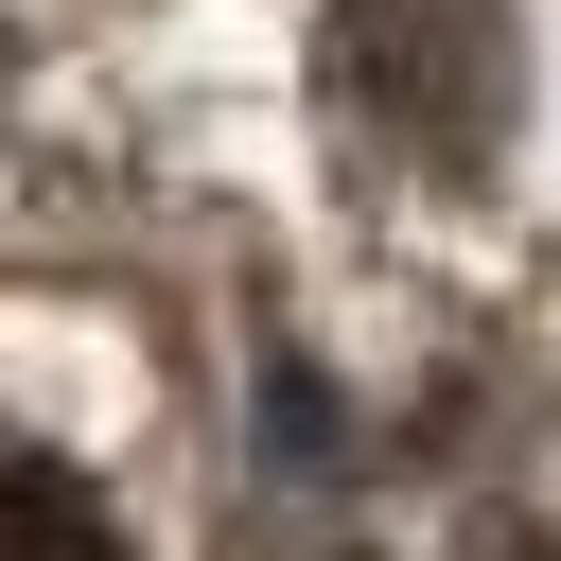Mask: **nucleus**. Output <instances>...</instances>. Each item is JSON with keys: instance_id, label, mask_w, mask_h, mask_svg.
<instances>
[{"instance_id": "f03ea898", "label": "nucleus", "mask_w": 561, "mask_h": 561, "mask_svg": "<svg viewBox=\"0 0 561 561\" xmlns=\"http://www.w3.org/2000/svg\"><path fill=\"white\" fill-rule=\"evenodd\" d=\"M0 561H123V526L70 456H0Z\"/></svg>"}, {"instance_id": "7ed1b4c3", "label": "nucleus", "mask_w": 561, "mask_h": 561, "mask_svg": "<svg viewBox=\"0 0 561 561\" xmlns=\"http://www.w3.org/2000/svg\"><path fill=\"white\" fill-rule=\"evenodd\" d=\"M508 561H561V526H543V543H508Z\"/></svg>"}, {"instance_id": "f257e3e1", "label": "nucleus", "mask_w": 561, "mask_h": 561, "mask_svg": "<svg viewBox=\"0 0 561 561\" xmlns=\"http://www.w3.org/2000/svg\"><path fill=\"white\" fill-rule=\"evenodd\" d=\"M316 88L351 140H386L403 175H473L508 140V0H333L316 35Z\"/></svg>"}]
</instances>
